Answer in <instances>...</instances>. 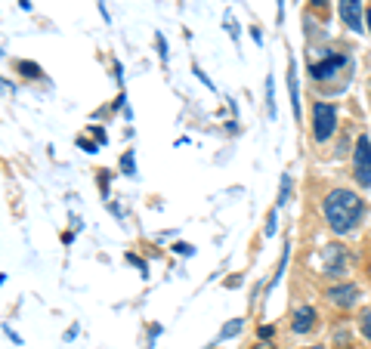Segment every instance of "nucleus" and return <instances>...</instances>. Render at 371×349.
Listing matches in <instances>:
<instances>
[{
    "mask_svg": "<svg viewBox=\"0 0 371 349\" xmlns=\"http://www.w3.org/2000/svg\"><path fill=\"white\" fill-rule=\"evenodd\" d=\"M362 210H365L362 198L356 192H350V189H334L322 201V217H325L328 229L337 232V235L352 232V226L362 219Z\"/></svg>",
    "mask_w": 371,
    "mask_h": 349,
    "instance_id": "1",
    "label": "nucleus"
},
{
    "mask_svg": "<svg viewBox=\"0 0 371 349\" xmlns=\"http://www.w3.org/2000/svg\"><path fill=\"white\" fill-rule=\"evenodd\" d=\"M334 130H337V108L328 106V102H315L313 106V136L319 143H325V139L334 136Z\"/></svg>",
    "mask_w": 371,
    "mask_h": 349,
    "instance_id": "2",
    "label": "nucleus"
},
{
    "mask_svg": "<svg viewBox=\"0 0 371 349\" xmlns=\"http://www.w3.org/2000/svg\"><path fill=\"white\" fill-rule=\"evenodd\" d=\"M352 176L362 189L371 186V143L368 136H359L356 149H352Z\"/></svg>",
    "mask_w": 371,
    "mask_h": 349,
    "instance_id": "3",
    "label": "nucleus"
},
{
    "mask_svg": "<svg viewBox=\"0 0 371 349\" xmlns=\"http://www.w3.org/2000/svg\"><path fill=\"white\" fill-rule=\"evenodd\" d=\"M319 260H322V272L334 278V275H344V269H346V250L331 244V248H322Z\"/></svg>",
    "mask_w": 371,
    "mask_h": 349,
    "instance_id": "4",
    "label": "nucleus"
},
{
    "mask_svg": "<svg viewBox=\"0 0 371 349\" xmlns=\"http://www.w3.org/2000/svg\"><path fill=\"white\" fill-rule=\"evenodd\" d=\"M346 62H350V59H346L344 53H334V56H325V59H322V62L309 65V75H313L315 81H328V77H331L337 69H344Z\"/></svg>",
    "mask_w": 371,
    "mask_h": 349,
    "instance_id": "5",
    "label": "nucleus"
},
{
    "mask_svg": "<svg viewBox=\"0 0 371 349\" xmlns=\"http://www.w3.org/2000/svg\"><path fill=\"white\" fill-rule=\"evenodd\" d=\"M328 300H331L334 306H340V309H350L359 300V287L356 285H334V287H328Z\"/></svg>",
    "mask_w": 371,
    "mask_h": 349,
    "instance_id": "6",
    "label": "nucleus"
},
{
    "mask_svg": "<svg viewBox=\"0 0 371 349\" xmlns=\"http://www.w3.org/2000/svg\"><path fill=\"white\" fill-rule=\"evenodd\" d=\"M340 19L350 32H362V3L359 0H340Z\"/></svg>",
    "mask_w": 371,
    "mask_h": 349,
    "instance_id": "7",
    "label": "nucleus"
},
{
    "mask_svg": "<svg viewBox=\"0 0 371 349\" xmlns=\"http://www.w3.org/2000/svg\"><path fill=\"white\" fill-rule=\"evenodd\" d=\"M315 309L313 306H300V309L294 312V318H291V330H294V334H309V330L315 328Z\"/></svg>",
    "mask_w": 371,
    "mask_h": 349,
    "instance_id": "8",
    "label": "nucleus"
},
{
    "mask_svg": "<svg viewBox=\"0 0 371 349\" xmlns=\"http://www.w3.org/2000/svg\"><path fill=\"white\" fill-rule=\"evenodd\" d=\"M288 84H291V106H294V118H300V93H297V75H294V65L288 71Z\"/></svg>",
    "mask_w": 371,
    "mask_h": 349,
    "instance_id": "9",
    "label": "nucleus"
},
{
    "mask_svg": "<svg viewBox=\"0 0 371 349\" xmlns=\"http://www.w3.org/2000/svg\"><path fill=\"white\" fill-rule=\"evenodd\" d=\"M266 112H269V118H276L278 108H276V81L272 77H266Z\"/></svg>",
    "mask_w": 371,
    "mask_h": 349,
    "instance_id": "10",
    "label": "nucleus"
},
{
    "mask_svg": "<svg viewBox=\"0 0 371 349\" xmlns=\"http://www.w3.org/2000/svg\"><path fill=\"white\" fill-rule=\"evenodd\" d=\"M16 71L19 75H25V77H43L41 65H34V62H16Z\"/></svg>",
    "mask_w": 371,
    "mask_h": 349,
    "instance_id": "11",
    "label": "nucleus"
},
{
    "mask_svg": "<svg viewBox=\"0 0 371 349\" xmlns=\"http://www.w3.org/2000/svg\"><path fill=\"white\" fill-rule=\"evenodd\" d=\"M241 324H245L241 318H232V322H226V328L220 330V340H229V337H235V334L241 330Z\"/></svg>",
    "mask_w": 371,
    "mask_h": 349,
    "instance_id": "12",
    "label": "nucleus"
},
{
    "mask_svg": "<svg viewBox=\"0 0 371 349\" xmlns=\"http://www.w3.org/2000/svg\"><path fill=\"white\" fill-rule=\"evenodd\" d=\"M288 195H291V176L284 173L282 176V186H278V207L288 204Z\"/></svg>",
    "mask_w": 371,
    "mask_h": 349,
    "instance_id": "13",
    "label": "nucleus"
},
{
    "mask_svg": "<svg viewBox=\"0 0 371 349\" xmlns=\"http://www.w3.org/2000/svg\"><path fill=\"white\" fill-rule=\"evenodd\" d=\"M359 328H362V334L371 340V306L362 312V315H359Z\"/></svg>",
    "mask_w": 371,
    "mask_h": 349,
    "instance_id": "14",
    "label": "nucleus"
},
{
    "mask_svg": "<svg viewBox=\"0 0 371 349\" xmlns=\"http://www.w3.org/2000/svg\"><path fill=\"white\" fill-rule=\"evenodd\" d=\"M121 170L127 176H136V164H133V155L130 152H124V158H121Z\"/></svg>",
    "mask_w": 371,
    "mask_h": 349,
    "instance_id": "15",
    "label": "nucleus"
},
{
    "mask_svg": "<svg viewBox=\"0 0 371 349\" xmlns=\"http://www.w3.org/2000/svg\"><path fill=\"white\" fill-rule=\"evenodd\" d=\"M127 263H133V266H136V269H139V272H142V278H146V275H148V269H146V263H142V260H139V256H133V254H127Z\"/></svg>",
    "mask_w": 371,
    "mask_h": 349,
    "instance_id": "16",
    "label": "nucleus"
},
{
    "mask_svg": "<svg viewBox=\"0 0 371 349\" xmlns=\"http://www.w3.org/2000/svg\"><path fill=\"white\" fill-rule=\"evenodd\" d=\"M173 250H177L179 256H192V254H195V248H192V244H177Z\"/></svg>",
    "mask_w": 371,
    "mask_h": 349,
    "instance_id": "17",
    "label": "nucleus"
},
{
    "mask_svg": "<svg viewBox=\"0 0 371 349\" xmlns=\"http://www.w3.org/2000/svg\"><path fill=\"white\" fill-rule=\"evenodd\" d=\"M266 235H276V213H269V219H266Z\"/></svg>",
    "mask_w": 371,
    "mask_h": 349,
    "instance_id": "18",
    "label": "nucleus"
},
{
    "mask_svg": "<svg viewBox=\"0 0 371 349\" xmlns=\"http://www.w3.org/2000/svg\"><path fill=\"white\" fill-rule=\"evenodd\" d=\"M155 40H158V50H161V59H164V62H167V40H164V38H161V34H158V38H155Z\"/></svg>",
    "mask_w": 371,
    "mask_h": 349,
    "instance_id": "19",
    "label": "nucleus"
},
{
    "mask_svg": "<svg viewBox=\"0 0 371 349\" xmlns=\"http://www.w3.org/2000/svg\"><path fill=\"white\" fill-rule=\"evenodd\" d=\"M93 133H96L99 143H105V130H102V127H93Z\"/></svg>",
    "mask_w": 371,
    "mask_h": 349,
    "instance_id": "20",
    "label": "nucleus"
},
{
    "mask_svg": "<svg viewBox=\"0 0 371 349\" xmlns=\"http://www.w3.org/2000/svg\"><path fill=\"white\" fill-rule=\"evenodd\" d=\"M260 337H263V340H269V337H272V328H269V324H266V328H260Z\"/></svg>",
    "mask_w": 371,
    "mask_h": 349,
    "instance_id": "21",
    "label": "nucleus"
},
{
    "mask_svg": "<svg viewBox=\"0 0 371 349\" xmlns=\"http://www.w3.org/2000/svg\"><path fill=\"white\" fill-rule=\"evenodd\" d=\"M309 3H313L315 10H325V7H328V0H309Z\"/></svg>",
    "mask_w": 371,
    "mask_h": 349,
    "instance_id": "22",
    "label": "nucleus"
},
{
    "mask_svg": "<svg viewBox=\"0 0 371 349\" xmlns=\"http://www.w3.org/2000/svg\"><path fill=\"white\" fill-rule=\"evenodd\" d=\"M282 16H284V0H278V22H282Z\"/></svg>",
    "mask_w": 371,
    "mask_h": 349,
    "instance_id": "23",
    "label": "nucleus"
},
{
    "mask_svg": "<svg viewBox=\"0 0 371 349\" xmlns=\"http://www.w3.org/2000/svg\"><path fill=\"white\" fill-rule=\"evenodd\" d=\"M365 19H368V28H371V10H368V13H365Z\"/></svg>",
    "mask_w": 371,
    "mask_h": 349,
    "instance_id": "24",
    "label": "nucleus"
},
{
    "mask_svg": "<svg viewBox=\"0 0 371 349\" xmlns=\"http://www.w3.org/2000/svg\"><path fill=\"white\" fill-rule=\"evenodd\" d=\"M368 275H371V260H368Z\"/></svg>",
    "mask_w": 371,
    "mask_h": 349,
    "instance_id": "25",
    "label": "nucleus"
},
{
    "mask_svg": "<svg viewBox=\"0 0 371 349\" xmlns=\"http://www.w3.org/2000/svg\"><path fill=\"white\" fill-rule=\"evenodd\" d=\"M313 349H319V346H313Z\"/></svg>",
    "mask_w": 371,
    "mask_h": 349,
    "instance_id": "26",
    "label": "nucleus"
}]
</instances>
